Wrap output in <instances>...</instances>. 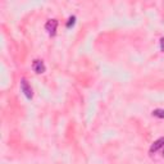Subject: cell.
Listing matches in <instances>:
<instances>
[{
	"label": "cell",
	"instance_id": "4",
	"mask_svg": "<svg viewBox=\"0 0 164 164\" xmlns=\"http://www.w3.org/2000/svg\"><path fill=\"white\" fill-rule=\"evenodd\" d=\"M160 147H164V137L158 139V140L151 145V147H150V154H153V153L158 151Z\"/></svg>",
	"mask_w": 164,
	"mask_h": 164
},
{
	"label": "cell",
	"instance_id": "1",
	"mask_svg": "<svg viewBox=\"0 0 164 164\" xmlns=\"http://www.w3.org/2000/svg\"><path fill=\"white\" fill-rule=\"evenodd\" d=\"M21 90H22L23 95H24V96H26L27 99H28V100L32 99V96H33L32 89H31V86L28 85V82H27L26 78H22V79H21Z\"/></svg>",
	"mask_w": 164,
	"mask_h": 164
},
{
	"label": "cell",
	"instance_id": "3",
	"mask_svg": "<svg viewBox=\"0 0 164 164\" xmlns=\"http://www.w3.org/2000/svg\"><path fill=\"white\" fill-rule=\"evenodd\" d=\"M32 69L37 73V74H41V73H44L45 72V64L43 60H40V59H35L33 63H32Z\"/></svg>",
	"mask_w": 164,
	"mask_h": 164
},
{
	"label": "cell",
	"instance_id": "8",
	"mask_svg": "<svg viewBox=\"0 0 164 164\" xmlns=\"http://www.w3.org/2000/svg\"><path fill=\"white\" fill-rule=\"evenodd\" d=\"M163 158H164V149H163Z\"/></svg>",
	"mask_w": 164,
	"mask_h": 164
},
{
	"label": "cell",
	"instance_id": "2",
	"mask_svg": "<svg viewBox=\"0 0 164 164\" xmlns=\"http://www.w3.org/2000/svg\"><path fill=\"white\" fill-rule=\"evenodd\" d=\"M57 27H58V21L57 19H49L45 24V30L50 36H54L57 32Z\"/></svg>",
	"mask_w": 164,
	"mask_h": 164
},
{
	"label": "cell",
	"instance_id": "7",
	"mask_svg": "<svg viewBox=\"0 0 164 164\" xmlns=\"http://www.w3.org/2000/svg\"><path fill=\"white\" fill-rule=\"evenodd\" d=\"M160 49H161V51H164V37L160 40Z\"/></svg>",
	"mask_w": 164,
	"mask_h": 164
},
{
	"label": "cell",
	"instance_id": "5",
	"mask_svg": "<svg viewBox=\"0 0 164 164\" xmlns=\"http://www.w3.org/2000/svg\"><path fill=\"white\" fill-rule=\"evenodd\" d=\"M153 117L164 118V109H154V110H153Z\"/></svg>",
	"mask_w": 164,
	"mask_h": 164
},
{
	"label": "cell",
	"instance_id": "6",
	"mask_svg": "<svg viewBox=\"0 0 164 164\" xmlns=\"http://www.w3.org/2000/svg\"><path fill=\"white\" fill-rule=\"evenodd\" d=\"M74 23H76V17L74 16L69 17V19H68V22H67V28H71Z\"/></svg>",
	"mask_w": 164,
	"mask_h": 164
}]
</instances>
